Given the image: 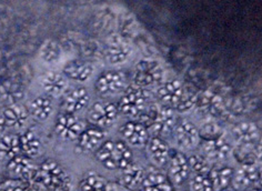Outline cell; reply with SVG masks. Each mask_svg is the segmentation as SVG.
<instances>
[{
  "mask_svg": "<svg viewBox=\"0 0 262 191\" xmlns=\"http://www.w3.org/2000/svg\"><path fill=\"white\" fill-rule=\"evenodd\" d=\"M96 159L109 170H123L133 163V150L122 140H107L96 151Z\"/></svg>",
  "mask_w": 262,
  "mask_h": 191,
  "instance_id": "1",
  "label": "cell"
},
{
  "mask_svg": "<svg viewBox=\"0 0 262 191\" xmlns=\"http://www.w3.org/2000/svg\"><path fill=\"white\" fill-rule=\"evenodd\" d=\"M140 122L157 137L168 135L176 127V115L172 108L158 107L156 104L148 107L140 115Z\"/></svg>",
  "mask_w": 262,
  "mask_h": 191,
  "instance_id": "2",
  "label": "cell"
},
{
  "mask_svg": "<svg viewBox=\"0 0 262 191\" xmlns=\"http://www.w3.org/2000/svg\"><path fill=\"white\" fill-rule=\"evenodd\" d=\"M39 178L48 191H70L73 180L60 163L54 159H46L39 167Z\"/></svg>",
  "mask_w": 262,
  "mask_h": 191,
  "instance_id": "3",
  "label": "cell"
},
{
  "mask_svg": "<svg viewBox=\"0 0 262 191\" xmlns=\"http://www.w3.org/2000/svg\"><path fill=\"white\" fill-rule=\"evenodd\" d=\"M149 100V92L137 84H131L124 91L118 103V111L124 116L136 117L142 114Z\"/></svg>",
  "mask_w": 262,
  "mask_h": 191,
  "instance_id": "4",
  "label": "cell"
},
{
  "mask_svg": "<svg viewBox=\"0 0 262 191\" xmlns=\"http://www.w3.org/2000/svg\"><path fill=\"white\" fill-rule=\"evenodd\" d=\"M118 114V107L113 102L107 100L96 101L88 109L87 118L94 127L99 129H106L115 123Z\"/></svg>",
  "mask_w": 262,
  "mask_h": 191,
  "instance_id": "5",
  "label": "cell"
},
{
  "mask_svg": "<svg viewBox=\"0 0 262 191\" xmlns=\"http://www.w3.org/2000/svg\"><path fill=\"white\" fill-rule=\"evenodd\" d=\"M163 79L162 66L156 60H141L136 65L134 82L141 88L157 86Z\"/></svg>",
  "mask_w": 262,
  "mask_h": 191,
  "instance_id": "6",
  "label": "cell"
},
{
  "mask_svg": "<svg viewBox=\"0 0 262 191\" xmlns=\"http://www.w3.org/2000/svg\"><path fill=\"white\" fill-rule=\"evenodd\" d=\"M126 86V75L120 70H107L98 77L95 90L100 96H113L121 91Z\"/></svg>",
  "mask_w": 262,
  "mask_h": 191,
  "instance_id": "7",
  "label": "cell"
},
{
  "mask_svg": "<svg viewBox=\"0 0 262 191\" xmlns=\"http://www.w3.org/2000/svg\"><path fill=\"white\" fill-rule=\"evenodd\" d=\"M7 171L11 179H16L20 182H28L39 177V168L35 166L30 158L20 155L8 161Z\"/></svg>",
  "mask_w": 262,
  "mask_h": 191,
  "instance_id": "8",
  "label": "cell"
},
{
  "mask_svg": "<svg viewBox=\"0 0 262 191\" xmlns=\"http://www.w3.org/2000/svg\"><path fill=\"white\" fill-rule=\"evenodd\" d=\"M131 55V47L126 38L113 32L106 40V57L111 65L126 62Z\"/></svg>",
  "mask_w": 262,
  "mask_h": 191,
  "instance_id": "9",
  "label": "cell"
},
{
  "mask_svg": "<svg viewBox=\"0 0 262 191\" xmlns=\"http://www.w3.org/2000/svg\"><path fill=\"white\" fill-rule=\"evenodd\" d=\"M83 130V123L76 115L61 113L57 117L55 131L62 140H77Z\"/></svg>",
  "mask_w": 262,
  "mask_h": 191,
  "instance_id": "10",
  "label": "cell"
},
{
  "mask_svg": "<svg viewBox=\"0 0 262 191\" xmlns=\"http://www.w3.org/2000/svg\"><path fill=\"white\" fill-rule=\"evenodd\" d=\"M261 179L260 167L254 163H245L235 171L232 183L235 191H245L253 188Z\"/></svg>",
  "mask_w": 262,
  "mask_h": 191,
  "instance_id": "11",
  "label": "cell"
},
{
  "mask_svg": "<svg viewBox=\"0 0 262 191\" xmlns=\"http://www.w3.org/2000/svg\"><path fill=\"white\" fill-rule=\"evenodd\" d=\"M202 151H204L207 159L212 161H222L230 156L232 147L230 141L222 134L217 138H213V139L204 140Z\"/></svg>",
  "mask_w": 262,
  "mask_h": 191,
  "instance_id": "12",
  "label": "cell"
},
{
  "mask_svg": "<svg viewBox=\"0 0 262 191\" xmlns=\"http://www.w3.org/2000/svg\"><path fill=\"white\" fill-rule=\"evenodd\" d=\"M90 96L86 88L77 87L66 92L61 101V108L63 113L76 115L88 106Z\"/></svg>",
  "mask_w": 262,
  "mask_h": 191,
  "instance_id": "13",
  "label": "cell"
},
{
  "mask_svg": "<svg viewBox=\"0 0 262 191\" xmlns=\"http://www.w3.org/2000/svg\"><path fill=\"white\" fill-rule=\"evenodd\" d=\"M124 142L134 147H141L148 141V129L139 121H127L119 129Z\"/></svg>",
  "mask_w": 262,
  "mask_h": 191,
  "instance_id": "14",
  "label": "cell"
},
{
  "mask_svg": "<svg viewBox=\"0 0 262 191\" xmlns=\"http://www.w3.org/2000/svg\"><path fill=\"white\" fill-rule=\"evenodd\" d=\"M104 136L106 133L97 127L84 129L77 139V150L80 154H88L97 150L102 144Z\"/></svg>",
  "mask_w": 262,
  "mask_h": 191,
  "instance_id": "15",
  "label": "cell"
},
{
  "mask_svg": "<svg viewBox=\"0 0 262 191\" xmlns=\"http://www.w3.org/2000/svg\"><path fill=\"white\" fill-rule=\"evenodd\" d=\"M147 151L150 160L157 168L165 167L170 160V149L168 143L160 137H152L147 141Z\"/></svg>",
  "mask_w": 262,
  "mask_h": 191,
  "instance_id": "16",
  "label": "cell"
},
{
  "mask_svg": "<svg viewBox=\"0 0 262 191\" xmlns=\"http://www.w3.org/2000/svg\"><path fill=\"white\" fill-rule=\"evenodd\" d=\"M142 191H172L171 181L157 167L150 168L145 173L141 182Z\"/></svg>",
  "mask_w": 262,
  "mask_h": 191,
  "instance_id": "17",
  "label": "cell"
},
{
  "mask_svg": "<svg viewBox=\"0 0 262 191\" xmlns=\"http://www.w3.org/2000/svg\"><path fill=\"white\" fill-rule=\"evenodd\" d=\"M183 92H185V89H183L181 81L178 79H171L160 86L159 89L157 90V95H158L159 100L165 104V107L171 108L178 104Z\"/></svg>",
  "mask_w": 262,
  "mask_h": 191,
  "instance_id": "18",
  "label": "cell"
},
{
  "mask_svg": "<svg viewBox=\"0 0 262 191\" xmlns=\"http://www.w3.org/2000/svg\"><path fill=\"white\" fill-rule=\"evenodd\" d=\"M189 174L190 168L187 157L181 153H176L169 160V180L180 186L187 181Z\"/></svg>",
  "mask_w": 262,
  "mask_h": 191,
  "instance_id": "19",
  "label": "cell"
},
{
  "mask_svg": "<svg viewBox=\"0 0 262 191\" xmlns=\"http://www.w3.org/2000/svg\"><path fill=\"white\" fill-rule=\"evenodd\" d=\"M174 137L181 148L193 149L199 141V130L193 123L182 121L174 127Z\"/></svg>",
  "mask_w": 262,
  "mask_h": 191,
  "instance_id": "20",
  "label": "cell"
},
{
  "mask_svg": "<svg viewBox=\"0 0 262 191\" xmlns=\"http://www.w3.org/2000/svg\"><path fill=\"white\" fill-rule=\"evenodd\" d=\"M232 134L238 146H254L259 139V128L251 121L238 122L232 129Z\"/></svg>",
  "mask_w": 262,
  "mask_h": 191,
  "instance_id": "21",
  "label": "cell"
},
{
  "mask_svg": "<svg viewBox=\"0 0 262 191\" xmlns=\"http://www.w3.org/2000/svg\"><path fill=\"white\" fill-rule=\"evenodd\" d=\"M94 66L88 61L80 60V59L70 60L63 67V76L78 82L87 81L94 75Z\"/></svg>",
  "mask_w": 262,
  "mask_h": 191,
  "instance_id": "22",
  "label": "cell"
},
{
  "mask_svg": "<svg viewBox=\"0 0 262 191\" xmlns=\"http://www.w3.org/2000/svg\"><path fill=\"white\" fill-rule=\"evenodd\" d=\"M40 83L46 94L51 97H59L67 89V80L62 74L56 71H48L41 76Z\"/></svg>",
  "mask_w": 262,
  "mask_h": 191,
  "instance_id": "23",
  "label": "cell"
},
{
  "mask_svg": "<svg viewBox=\"0 0 262 191\" xmlns=\"http://www.w3.org/2000/svg\"><path fill=\"white\" fill-rule=\"evenodd\" d=\"M143 176H145L143 169L139 164L133 162L127 168L122 170L119 178V183L129 191H136L141 187Z\"/></svg>",
  "mask_w": 262,
  "mask_h": 191,
  "instance_id": "24",
  "label": "cell"
},
{
  "mask_svg": "<svg viewBox=\"0 0 262 191\" xmlns=\"http://www.w3.org/2000/svg\"><path fill=\"white\" fill-rule=\"evenodd\" d=\"M4 117L7 127L10 128H21L27 122L29 111L20 103L9 104L4 111Z\"/></svg>",
  "mask_w": 262,
  "mask_h": 191,
  "instance_id": "25",
  "label": "cell"
},
{
  "mask_svg": "<svg viewBox=\"0 0 262 191\" xmlns=\"http://www.w3.org/2000/svg\"><path fill=\"white\" fill-rule=\"evenodd\" d=\"M233 174L234 171L232 168L227 166H219L209 170L208 178L212 184L213 190L219 191L229 188L232 182Z\"/></svg>",
  "mask_w": 262,
  "mask_h": 191,
  "instance_id": "26",
  "label": "cell"
},
{
  "mask_svg": "<svg viewBox=\"0 0 262 191\" xmlns=\"http://www.w3.org/2000/svg\"><path fill=\"white\" fill-rule=\"evenodd\" d=\"M19 143L24 156L28 158L37 157L41 151V141L32 130H26L19 136Z\"/></svg>",
  "mask_w": 262,
  "mask_h": 191,
  "instance_id": "27",
  "label": "cell"
},
{
  "mask_svg": "<svg viewBox=\"0 0 262 191\" xmlns=\"http://www.w3.org/2000/svg\"><path fill=\"white\" fill-rule=\"evenodd\" d=\"M54 106L47 96H39L30 102V114L38 121H46L51 116Z\"/></svg>",
  "mask_w": 262,
  "mask_h": 191,
  "instance_id": "28",
  "label": "cell"
},
{
  "mask_svg": "<svg viewBox=\"0 0 262 191\" xmlns=\"http://www.w3.org/2000/svg\"><path fill=\"white\" fill-rule=\"evenodd\" d=\"M19 137L16 135L0 136V160H10L20 154Z\"/></svg>",
  "mask_w": 262,
  "mask_h": 191,
  "instance_id": "29",
  "label": "cell"
},
{
  "mask_svg": "<svg viewBox=\"0 0 262 191\" xmlns=\"http://www.w3.org/2000/svg\"><path fill=\"white\" fill-rule=\"evenodd\" d=\"M62 56V48L56 40L48 39L46 40L41 47L39 48V58L43 62L47 63H55L58 62L59 59Z\"/></svg>",
  "mask_w": 262,
  "mask_h": 191,
  "instance_id": "30",
  "label": "cell"
},
{
  "mask_svg": "<svg viewBox=\"0 0 262 191\" xmlns=\"http://www.w3.org/2000/svg\"><path fill=\"white\" fill-rule=\"evenodd\" d=\"M107 180L97 173H89L79 183V191H106Z\"/></svg>",
  "mask_w": 262,
  "mask_h": 191,
  "instance_id": "31",
  "label": "cell"
},
{
  "mask_svg": "<svg viewBox=\"0 0 262 191\" xmlns=\"http://www.w3.org/2000/svg\"><path fill=\"white\" fill-rule=\"evenodd\" d=\"M0 96L3 97L4 100L11 102L10 104H14L23 97V91L17 83L5 81L0 86Z\"/></svg>",
  "mask_w": 262,
  "mask_h": 191,
  "instance_id": "32",
  "label": "cell"
},
{
  "mask_svg": "<svg viewBox=\"0 0 262 191\" xmlns=\"http://www.w3.org/2000/svg\"><path fill=\"white\" fill-rule=\"evenodd\" d=\"M189 168L192 170L195 175H204L209 171V162L205 156L192 155L188 159Z\"/></svg>",
  "mask_w": 262,
  "mask_h": 191,
  "instance_id": "33",
  "label": "cell"
},
{
  "mask_svg": "<svg viewBox=\"0 0 262 191\" xmlns=\"http://www.w3.org/2000/svg\"><path fill=\"white\" fill-rule=\"evenodd\" d=\"M196 100H198V97H196L194 92L185 90L180 101L178 102V104H177L176 108L181 114L188 113L189 110H191L195 106Z\"/></svg>",
  "mask_w": 262,
  "mask_h": 191,
  "instance_id": "34",
  "label": "cell"
},
{
  "mask_svg": "<svg viewBox=\"0 0 262 191\" xmlns=\"http://www.w3.org/2000/svg\"><path fill=\"white\" fill-rule=\"evenodd\" d=\"M190 190L191 191H214L207 174L195 175L192 178L191 182H190Z\"/></svg>",
  "mask_w": 262,
  "mask_h": 191,
  "instance_id": "35",
  "label": "cell"
},
{
  "mask_svg": "<svg viewBox=\"0 0 262 191\" xmlns=\"http://www.w3.org/2000/svg\"><path fill=\"white\" fill-rule=\"evenodd\" d=\"M222 130L215 122H208L205 126H202L201 130L199 131V136L202 138L204 140H209V139H213V138H217L221 136Z\"/></svg>",
  "mask_w": 262,
  "mask_h": 191,
  "instance_id": "36",
  "label": "cell"
},
{
  "mask_svg": "<svg viewBox=\"0 0 262 191\" xmlns=\"http://www.w3.org/2000/svg\"><path fill=\"white\" fill-rule=\"evenodd\" d=\"M0 191H24V186L19 180L10 178L0 182Z\"/></svg>",
  "mask_w": 262,
  "mask_h": 191,
  "instance_id": "37",
  "label": "cell"
},
{
  "mask_svg": "<svg viewBox=\"0 0 262 191\" xmlns=\"http://www.w3.org/2000/svg\"><path fill=\"white\" fill-rule=\"evenodd\" d=\"M106 191H129V190L122 187L119 182H107Z\"/></svg>",
  "mask_w": 262,
  "mask_h": 191,
  "instance_id": "38",
  "label": "cell"
},
{
  "mask_svg": "<svg viewBox=\"0 0 262 191\" xmlns=\"http://www.w3.org/2000/svg\"><path fill=\"white\" fill-rule=\"evenodd\" d=\"M6 127H7V124H6L4 114H3V111H0V135L3 134V131L5 130Z\"/></svg>",
  "mask_w": 262,
  "mask_h": 191,
  "instance_id": "39",
  "label": "cell"
},
{
  "mask_svg": "<svg viewBox=\"0 0 262 191\" xmlns=\"http://www.w3.org/2000/svg\"><path fill=\"white\" fill-rule=\"evenodd\" d=\"M245 191H261V188H258V187H253V188H250V189L245 190Z\"/></svg>",
  "mask_w": 262,
  "mask_h": 191,
  "instance_id": "40",
  "label": "cell"
},
{
  "mask_svg": "<svg viewBox=\"0 0 262 191\" xmlns=\"http://www.w3.org/2000/svg\"><path fill=\"white\" fill-rule=\"evenodd\" d=\"M219 191H235L234 189H229V188H227V189H224V190H219Z\"/></svg>",
  "mask_w": 262,
  "mask_h": 191,
  "instance_id": "41",
  "label": "cell"
}]
</instances>
